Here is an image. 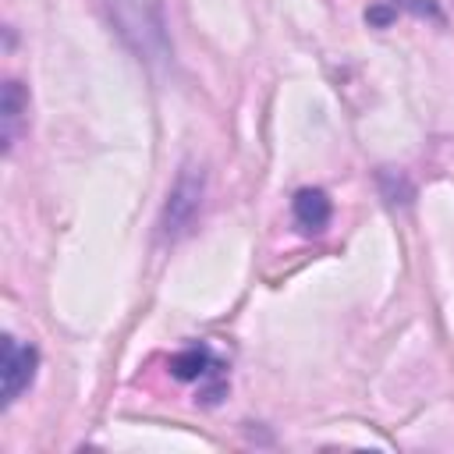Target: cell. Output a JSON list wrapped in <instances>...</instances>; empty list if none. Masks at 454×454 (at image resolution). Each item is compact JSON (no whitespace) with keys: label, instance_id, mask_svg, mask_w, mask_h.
Returning a JSON list of instances; mask_svg holds the SVG:
<instances>
[{"label":"cell","instance_id":"obj_4","mask_svg":"<svg viewBox=\"0 0 454 454\" xmlns=\"http://www.w3.org/2000/svg\"><path fill=\"white\" fill-rule=\"evenodd\" d=\"M291 213H294V220H298V227L305 234H319L330 223L333 206H330V195L323 188H301L291 199Z\"/></svg>","mask_w":454,"mask_h":454},{"label":"cell","instance_id":"obj_6","mask_svg":"<svg viewBox=\"0 0 454 454\" xmlns=\"http://www.w3.org/2000/svg\"><path fill=\"white\" fill-rule=\"evenodd\" d=\"M21 110H25V89L18 82H7L4 85V149H11L18 138Z\"/></svg>","mask_w":454,"mask_h":454},{"label":"cell","instance_id":"obj_1","mask_svg":"<svg viewBox=\"0 0 454 454\" xmlns=\"http://www.w3.org/2000/svg\"><path fill=\"white\" fill-rule=\"evenodd\" d=\"M103 4H106L110 21L117 25L121 39L138 53V60H145L153 67L170 60L163 0H103Z\"/></svg>","mask_w":454,"mask_h":454},{"label":"cell","instance_id":"obj_5","mask_svg":"<svg viewBox=\"0 0 454 454\" xmlns=\"http://www.w3.org/2000/svg\"><path fill=\"white\" fill-rule=\"evenodd\" d=\"M213 369H220V365L213 362V355H209L206 344H192V348H184V351H177V355L170 358V372H174L177 380H184V383L202 380V376H209Z\"/></svg>","mask_w":454,"mask_h":454},{"label":"cell","instance_id":"obj_3","mask_svg":"<svg viewBox=\"0 0 454 454\" xmlns=\"http://www.w3.org/2000/svg\"><path fill=\"white\" fill-rule=\"evenodd\" d=\"M39 351L32 344H21L18 337H4V358H0V380H4V404H14L18 394L35 380Z\"/></svg>","mask_w":454,"mask_h":454},{"label":"cell","instance_id":"obj_7","mask_svg":"<svg viewBox=\"0 0 454 454\" xmlns=\"http://www.w3.org/2000/svg\"><path fill=\"white\" fill-rule=\"evenodd\" d=\"M365 18H369L372 25H387V21L394 18V11H390V7H372V11H365Z\"/></svg>","mask_w":454,"mask_h":454},{"label":"cell","instance_id":"obj_2","mask_svg":"<svg viewBox=\"0 0 454 454\" xmlns=\"http://www.w3.org/2000/svg\"><path fill=\"white\" fill-rule=\"evenodd\" d=\"M202 188H206L202 170L188 163L177 174V181H174V188L167 195V206H163V234L167 238H177L195 223V216L202 209Z\"/></svg>","mask_w":454,"mask_h":454}]
</instances>
